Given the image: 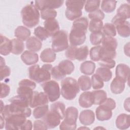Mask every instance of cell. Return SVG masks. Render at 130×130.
Wrapping results in <instances>:
<instances>
[{"mask_svg":"<svg viewBox=\"0 0 130 130\" xmlns=\"http://www.w3.org/2000/svg\"><path fill=\"white\" fill-rule=\"evenodd\" d=\"M95 73L105 82H108L112 77L111 71L109 69L104 67L98 68L96 70Z\"/></svg>","mask_w":130,"mask_h":130,"instance_id":"33","label":"cell"},{"mask_svg":"<svg viewBox=\"0 0 130 130\" xmlns=\"http://www.w3.org/2000/svg\"><path fill=\"white\" fill-rule=\"evenodd\" d=\"M102 43V46L104 49L109 51H116L118 44L115 38L110 36L104 37Z\"/></svg>","mask_w":130,"mask_h":130,"instance_id":"25","label":"cell"},{"mask_svg":"<svg viewBox=\"0 0 130 130\" xmlns=\"http://www.w3.org/2000/svg\"><path fill=\"white\" fill-rule=\"evenodd\" d=\"M12 44L11 40L5 36L1 35L0 53L2 55H8L11 52Z\"/></svg>","mask_w":130,"mask_h":130,"instance_id":"21","label":"cell"},{"mask_svg":"<svg viewBox=\"0 0 130 130\" xmlns=\"http://www.w3.org/2000/svg\"><path fill=\"white\" fill-rule=\"evenodd\" d=\"M86 3L85 1H66V5L67 8H76L82 10L84 5Z\"/></svg>","mask_w":130,"mask_h":130,"instance_id":"47","label":"cell"},{"mask_svg":"<svg viewBox=\"0 0 130 130\" xmlns=\"http://www.w3.org/2000/svg\"><path fill=\"white\" fill-rule=\"evenodd\" d=\"M48 102V98L45 92L34 91L31 100L30 107L34 108L40 106L47 105Z\"/></svg>","mask_w":130,"mask_h":130,"instance_id":"13","label":"cell"},{"mask_svg":"<svg viewBox=\"0 0 130 130\" xmlns=\"http://www.w3.org/2000/svg\"><path fill=\"white\" fill-rule=\"evenodd\" d=\"M95 69V64L92 61L87 60L82 62L80 67L82 73L86 75H91L93 74Z\"/></svg>","mask_w":130,"mask_h":130,"instance_id":"28","label":"cell"},{"mask_svg":"<svg viewBox=\"0 0 130 130\" xmlns=\"http://www.w3.org/2000/svg\"><path fill=\"white\" fill-rule=\"evenodd\" d=\"M21 15L23 24L29 28L36 26L39 22L40 14L35 5L29 4L23 7Z\"/></svg>","mask_w":130,"mask_h":130,"instance_id":"3","label":"cell"},{"mask_svg":"<svg viewBox=\"0 0 130 130\" xmlns=\"http://www.w3.org/2000/svg\"><path fill=\"white\" fill-rule=\"evenodd\" d=\"M45 29L48 32L49 36L52 37L59 31V23L55 18L49 19L44 22Z\"/></svg>","mask_w":130,"mask_h":130,"instance_id":"14","label":"cell"},{"mask_svg":"<svg viewBox=\"0 0 130 130\" xmlns=\"http://www.w3.org/2000/svg\"><path fill=\"white\" fill-rule=\"evenodd\" d=\"M32 128V122L30 120H26L24 123L22 129L23 130H30Z\"/></svg>","mask_w":130,"mask_h":130,"instance_id":"58","label":"cell"},{"mask_svg":"<svg viewBox=\"0 0 130 130\" xmlns=\"http://www.w3.org/2000/svg\"><path fill=\"white\" fill-rule=\"evenodd\" d=\"M78 110L74 107H68L65 111L64 119L60 124L59 129L61 130H73L77 127V120Z\"/></svg>","mask_w":130,"mask_h":130,"instance_id":"6","label":"cell"},{"mask_svg":"<svg viewBox=\"0 0 130 130\" xmlns=\"http://www.w3.org/2000/svg\"><path fill=\"white\" fill-rule=\"evenodd\" d=\"M26 46L28 50L32 52H38L42 47L41 41L35 37H30L26 42Z\"/></svg>","mask_w":130,"mask_h":130,"instance_id":"22","label":"cell"},{"mask_svg":"<svg viewBox=\"0 0 130 130\" xmlns=\"http://www.w3.org/2000/svg\"><path fill=\"white\" fill-rule=\"evenodd\" d=\"M79 105L84 108L91 107L93 104V101L91 91H85L81 93L79 98Z\"/></svg>","mask_w":130,"mask_h":130,"instance_id":"19","label":"cell"},{"mask_svg":"<svg viewBox=\"0 0 130 130\" xmlns=\"http://www.w3.org/2000/svg\"><path fill=\"white\" fill-rule=\"evenodd\" d=\"M111 22L115 26L119 36L123 38H127L129 36L130 24L128 21L116 15L112 18Z\"/></svg>","mask_w":130,"mask_h":130,"instance_id":"9","label":"cell"},{"mask_svg":"<svg viewBox=\"0 0 130 130\" xmlns=\"http://www.w3.org/2000/svg\"><path fill=\"white\" fill-rule=\"evenodd\" d=\"M19 86H25L29 87L33 89H35L36 87V84L32 80H30L27 79H24L21 80L19 82Z\"/></svg>","mask_w":130,"mask_h":130,"instance_id":"56","label":"cell"},{"mask_svg":"<svg viewBox=\"0 0 130 130\" xmlns=\"http://www.w3.org/2000/svg\"><path fill=\"white\" fill-rule=\"evenodd\" d=\"M52 66L51 64H44L41 68L39 64H35L28 68L29 78L38 83H44L51 79V72Z\"/></svg>","mask_w":130,"mask_h":130,"instance_id":"2","label":"cell"},{"mask_svg":"<svg viewBox=\"0 0 130 130\" xmlns=\"http://www.w3.org/2000/svg\"><path fill=\"white\" fill-rule=\"evenodd\" d=\"M96 117L99 121L108 120L111 119L112 116V110L100 105L95 110Z\"/></svg>","mask_w":130,"mask_h":130,"instance_id":"17","label":"cell"},{"mask_svg":"<svg viewBox=\"0 0 130 130\" xmlns=\"http://www.w3.org/2000/svg\"><path fill=\"white\" fill-rule=\"evenodd\" d=\"M129 74V67L126 64L119 63L116 68L115 71L116 77L120 79L124 82L128 81Z\"/></svg>","mask_w":130,"mask_h":130,"instance_id":"15","label":"cell"},{"mask_svg":"<svg viewBox=\"0 0 130 130\" xmlns=\"http://www.w3.org/2000/svg\"><path fill=\"white\" fill-rule=\"evenodd\" d=\"M80 123L84 125H89L95 120V115L93 111L91 110H84L80 112L79 115Z\"/></svg>","mask_w":130,"mask_h":130,"instance_id":"16","label":"cell"},{"mask_svg":"<svg viewBox=\"0 0 130 130\" xmlns=\"http://www.w3.org/2000/svg\"><path fill=\"white\" fill-rule=\"evenodd\" d=\"M1 112L2 111V110H3V109L4 108V106H5L3 101L2 100H1Z\"/></svg>","mask_w":130,"mask_h":130,"instance_id":"63","label":"cell"},{"mask_svg":"<svg viewBox=\"0 0 130 130\" xmlns=\"http://www.w3.org/2000/svg\"><path fill=\"white\" fill-rule=\"evenodd\" d=\"M10 88L9 85L7 84L1 83V99L5 98L10 93Z\"/></svg>","mask_w":130,"mask_h":130,"instance_id":"55","label":"cell"},{"mask_svg":"<svg viewBox=\"0 0 130 130\" xmlns=\"http://www.w3.org/2000/svg\"><path fill=\"white\" fill-rule=\"evenodd\" d=\"M91 85L93 89H100L103 87L104 82L102 79L96 74H93L91 79Z\"/></svg>","mask_w":130,"mask_h":130,"instance_id":"46","label":"cell"},{"mask_svg":"<svg viewBox=\"0 0 130 130\" xmlns=\"http://www.w3.org/2000/svg\"><path fill=\"white\" fill-rule=\"evenodd\" d=\"M111 110H114L116 107L115 101L111 98H107V99L101 104Z\"/></svg>","mask_w":130,"mask_h":130,"instance_id":"54","label":"cell"},{"mask_svg":"<svg viewBox=\"0 0 130 130\" xmlns=\"http://www.w3.org/2000/svg\"><path fill=\"white\" fill-rule=\"evenodd\" d=\"M1 114L5 119L11 115H19L28 117L31 115V110L29 107L10 103L4 106Z\"/></svg>","mask_w":130,"mask_h":130,"instance_id":"5","label":"cell"},{"mask_svg":"<svg viewBox=\"0 0 130 130\" xmlns=\"http://www.w3.org/2000/svg\"><path fill=\"white\" fill-rule=\"evenodd\" d=\"M50 110L56 113L61 119L64 118L65 111H66V106L61 102H56L50 106Z\"/></svg>","mask_w":130,"mask_h":130,"instance_id":"30","label":"cell"},{"mask_svg":"<svg viewBox=\"0 0 130 130\" xmlns=\"http://www.w3.org/2000/svg\"><path fill=\"white\" fill-rule=\"evenodd\" d=\"M64 1L62 0H41L35 1V6L41 11L45 9H57L62 6Z\"/></svg>","mask_w":130,"mask_h":130,"instance_id":"11","label":"cell"},{"mask_svg":"<svg viewBox=\"0 0 130 130\" xmlns=\"http://www.w3.org/2000/svg\"><path fill=\"white\" fill-rule=\"evenodd\" d=\"M58 66L60 70L66 75L71 74L75 69L74 63L71 60L68 59L61 61Z\"/></svg>","mask_w":130,"mask_h":130,"instance_id":"27","label":"cell"},{"mask_svg":"<svg viewBox=\"0 0 130 130\" xmlns=\"http://www.w3.org/2000/svg\"><path fill=\"white\" fill-rule=\"evenodd\" d=\"M60 120L59 116L51 110L49 111L42 118V120L46 124L48 129L53 128L58 126L60 123Z\"/></svg>","mask_w":130,"mask_h":130,"instance_id":"12","label":"cell"},{"mask_svg":"<svg viewBox=\"0 0 130 130\" xmlns=\"http://www.w3.org/2000/svg\"><path fill=\"white\" fill-rule=\"evenodd\" d=\"M49 111L48 105H45L36 107L33 111V116L36 119L43 118Z\"/></svg>","mask_w":130,"mask_h":130,"instance_id":"38","label":"cell"},{"mask_svg":"<svg viewBox=\"0 0 130 130\" xmlns=\"http://www.w3.org/2000/svg\"><path fill=\"white\" fill-rule=\"evenodd\" d=\"M12 49L11 53L15 55L21 54L24 48V45L22 41L18 39H13L11 40Z\"/></svg>","mask_w":130,"mask_h":130,"instance_id":"31","label":"cell"},{"mask_svg":"<svg viewBox=\"0 0 130 130\" xmlns=\"http://www.w3.org/2000/svg\"><path fill=\"white\" fill-rule=\"evenodd\" d=\"M76 46L71 45L67 49L65 55L70 60H75V53L77 49Z\"/></svg>","mask_w":130,"mask_h":130,"instance_id":"52","label":"cell"},{"mask_svg":"<svg viewBox=\"0 0 130 130\" xmlns=\"http://www.w3.org/2000/svg\"><path fill=\"white\" fill-rule=\"evenodd\" d=\"M68 35L66 31L59 30L52 37V49L56 52L67 50L69 47Z\"/></svg>","mask_w":130,"mask_h":130,"instance_id":"7","label":"cell"},{"mask_svg":"<svg viewBox=\"0 0 130 130\" xmlns=\"http://www.w3.org/2000/svg\"><path fill=\"white\" fill-rule=\"evenodd\" d=\"M57 16V12L53 9H45L41 11V17L42 19L47 20L55 18Z\"/></svg>","mask_w":130,"mask_h":130,"instance_id":"48","label":"cell"},{"mask_svg":"<svg viewBox=\"0 0 130 130\" xmlns=\"http://www.w3.org/2000/svg\"><path fill=\"white\" fill-rule=\"evenodd\" d=\"M77 83L79 88L82 91L88 90L91 88V82L90 78L87 76H81L78 78Z\"/></svg>","mask_w":130,"mask_h":130,"instance_id":"34","label":"cell"},{"mask_svg":"<svg viewBox=\"0 0 130 130\" xmlns=\"http://www.w3.org/2000/svg\"><path fill=\"white\" fill-rule=\"evenodd\" d=\"M125 88V82L115 77L110 84V89L112 93L115 94L121 93Z\"/></svg>","mask_w":130,"mask_h":130,"instance_id":"23","label":"cell"},{"mask_svg":"<svg viewBox=\"0 0 130 130\" xmlns=\"http://www.w3.org/2000/svg\"><path fill=\"white\" fill-rule=\"evenodd\" d=\"M26 117L19 115H11L5 119V129H22Z\"/></svg>","mask_w":130,"mask_h":130,"instance_id":"10","label":"cell"},{"mask_svg":"<svg viewBox=\"0 0 130 130\" xmlns=\"http://www.w3.org/2000/svg\"><path fill=\"white\" fill-rule=\"evenodd\" d=\"M129 43H128L127 44H125L124 47V53L125 54L127 55L128 56H129Z\"/></svg>","mask_w":130,"mask_h":130,"instance_id":"61","label":"cell"},{"mask_svg":"<svg viewBox=\"0 0 130 130\" xmlns=\"http://www.w3.org/2000/svg\"><path fill=\"white\" fill-rule=\"evenodd\" d=\"M45 93L51 102L57 101L60 95V89L58 83L54 80H49L41 84Z\"/></svg>","mask_w":130,"mask_h":130,"instance_id":"8","label":"cell"},{"mask_svg":"<svg viewBox=\"0 0 130 130\" xmlns=\"http://www.w3.org/2000/svg\"><path fill=\"white\" fill-rule=\"evenodd\" d=\"M103 27V22L99 19H91L88 24V29L91 32L101 31Z\"/></svg>","mask_w":130,"mask_h":130,"instance_id":"40","label":"cell"},{"mask_svg":"<svg viewBox=\"0 0 130 130\" xmlns=\"http://www.w3.org/2000/svg\"><path fill=\"white\" fill-rule=\"evenodd\" d=\"M100 3L101 1L99 0L87 1L84 6L85 11L89 13L93 12L99 9Z\"/></svg>","mask_w":130,"mask_h":130,"instance_id":"41","label":"cell"},{"mask_svg":"<svg viewBox=\"0 0 130 130\" xmlns=\"http://www.w3.org/2000/svg\"><path fill=\"white\" fill-rule=\"evenodd\" d=\"M79 91L80 88L75 79L67 77L61 81L60 93L64 99L67 100H73L76 97Z\"/></svg>","mask_w":130,"mask_h":130,"instance_id":"4","label":"cell"},{"mask_svg":"<svg viewBox=\"0 0 130 130\" xmlns=\"http://www.w3.org/2000/svg\"><path fill=\"white\" fill-rule=\"evenodd\" d=\"M129 5L127 4H122L117 10L116 15L124 20L129 18Z\"/></svg>","mask_w":130,"mask_h":130,"instance_id":"35","label":"cell"},{"mask_svg":"<svg viewBox=\"0 0 130 130\" xmlns=\"http://www.w3.org/2000/svg\"><path fill=\"white\" fill-rule=\"evenodd\" d=\"M33 90L34 89L28 86H19V87L17 88V93H18V94L22 95L27 98L29 101L30 104L31 100L34 93Z\"/></svg>","mask_w":130,"mask_h":130,"instance_id":"39","label":"cell"},{"mask_svg":"<svg viewBox=\"0 0 130 130\" xmlns=\"http://www.w3.org/2000/svg\"><path fill=\"white\" fill-rule=\"evenodd\" d=\"M5 119L3 117V116L1 115L0 116V128L1 129H2L5 125Z\"/></svg>","mask_w":130,"mask_h":130,"instance_id":"60","label":"cell"},{"mask_svg":"<svg viewBox=\"0 0 130 130\" xmlns=\"http://www.w3.org/2000/svg\"><path fill=\"white\" fill-rule=\"evenodd\" d=\"M129 115L122 113L119 115L115 121L116 127L120 129H126L129 127L130 120Z\"/></svg>","mask_w":130,"mask_h":130,"instance_id":"20","label":"cell"},{"mask_svg":"<svg viewBox=\"0 0 130 130\" xmlns=\"http://www.w3.org/2000/svg\"><path fill=\"white\" fill-rule=\"evenodd\" d=\"M89 54V49L87 46L77 48L75 53V59L79 61L85 60Z\"/></svg>","mask_w":130,"mask_h":130,"instance_id":"36","label":"cell"},{"mask_svg":"<svg viewBox=\"0 0 130 130\" xmlns=\"http://www.w3.org/2000/svg\"><path fill=\"white\" fill-rule=\"evenodd\" d=\"M31 32L30 30L23 26H19L15 30L14 35L17 39L22 41H27L30 37Z\"/></svg>","mask_w":130,"mask_h":130,"instance_id":"24","label":"cell"},{"mask_svg":"<svg viewBox=\"0 0 130 130\" xmlns=\"http://www.w3.org/2000/svg\"><path fill=\"white\" fill-rule=\"evenodd\" d=\"M102 46H96L92 47L89 52L90 59L94 61H99L101 59Z\"/></svg>","mask_w":130,"mask_h":130,"instance_id":"42","label":"cell"},{"mask_svg":"<svg viewBox=\"0 0 130 130\" xmlns=\"http://www.w3.org/2000/svg\"><path fill=\"white\" fill-rule=\"evenodd\" d=\"M100 61L99 64L101 67H104L109 69L113 68L116 64L115 60L111 58H103Z\"/></svg>","mask_w":130,"mask_h":130,"instance_id":"50","label":"cell"},{"mask_svg":"<svg viewBox=\"0 0 130 130\" xmlns=\"http://www.w3.org/2000/svg\"><path fill=\"white\" fill-rule=\"evenodd\" d=\"M105 35L102 31L91 32L90 35V41L92 45H100L104 38Z\"/></svg>","mask_w":130,"mask_h":130,"instance_id":"43","label":"cell"},{"mask_svg":"<svg viewBox=\"0 0 130 130\" xmlns=\"http://www.w3.org/2000/svg\"><path fill=\"white\" fill-rule=\"evenodd\" d=\"M103 33L106 36L114 37L116 35V30L115 26L110 23H106L103 27Z\"/></svg>","mask_w":130,"mask_h":130,"instance_id":"45","label":"cell"},{"mask_svg":"<svg viewBox=\"0 0 130 130\" xmlns=\"http://www.w3.org/2000/svg\"><path fill=\"white\" fill-rule=\"evenodd\" d=\"M41 60L44 62H52L56 59V53L51 48H46L40 54Z\"/></svg>","mask_w":130,"mask_h":130,"instance_id":"26","label":"cell"},{"mask_svg":"<svg viewBox=\"0 0 130 130\" xmlns=\"http://www.w3.org/2000/svg\"><path fill=\"white\" fill-rule=\"evenodd\" d=\"M88 17L91 19H99L102 20L105 17V14L100 10L98 9L96 11L90 13L88 14Z\"/></svg>","mask_w":130,"mask_h":130,"instance_id":"51","label":"cell"},{"mask_svg":"<svg viewBox=\"0 0 130 130\" xmlns=\"http://www.w3.org/2000/svg\"><path fill=\"white\" fill-rule=\"evenodd\" d=\"M51 75L53 79L57 80L63 79L66 76V75L60 70L58 66L52 68L51 72Z\"/></svg>","mask_w":130,"mask_h":130,"instance_id":"49","label":"cell"},{"mask_svg":"<svg viewBox=\"0 0 130 130\" xmlns=\"http://www.w3.org/2000/svg\"><path fill=\"white\" fill-rule=\"evenodd\" d=\"M117 1H102L101 4L102 10L106 13H110L113 12L116 6Z\"/></svg>","mask_w":130,"mask_h":130,"instance_id":"37","label":"cell"},{"mask_svg":"<svg viewBox=\"0 0 130 130\" xmlns=\"http://www.w3.org/2000/svg\"><path fill=\"white\" fill-rule=\"evenodd\" d=\"M34 35L36 38L41 41L46 40L49 37H50L45 28L41 26H39L35 28Z\"/></svg>","mask_w":130,"mask_h":130,"instance_id":"44","label":"cell"},{"mask_svg":"<svg viewBox=\"0 0 130 130\" xmlns=\"http://www.w3.org/2000/svg\"><path fill=\"white\" fill-rule=\"evenodd\" d=\"M65 15L67 18L69 20H75L76 19L80 18L82 15V11L81 10L78 9L67 8Z\"/></svg>","mask_w":130,"mask_h":130,"instance_id":"32","label":"cell"},{"mask_svg":"<svg viewBox=\"0 0 130 130\" xmlns=\"http://www.w3.org/2000/svg\"><path fill=\"white\" fill-rule=\"evenodd\" d=\"M33 129L35 130L36 129H47L48 128L43 120H37L34 121L33 124Z\"/></svg>","mask_w":130,"mask_h":130,"instance_id":"57","label":"cell"},{"mask_svg":"<svg viewBox=\"0 0 130 130\" xmlns=\"http://www.w3.org/2000/svg\"><path fill=\"white\" fill-rule=\"evenodd\" d=\"M88 26V20L86 17L79 18L73 22L69 35L71 45L80 46L85 42Z\"/></svg>","mask_w":130,"mask_h":130,"instance_id":"1","label":"cell"},{"mask_svg":"<svg viewBox=\"0 0 130 130\" xmlns=\"http://www.w3.org/2000/svg\"><path fill=\"white\" fill-rule=\"evenodd\" d=\"M11 74L10 68L6 65L0 66V80L2 81L5 78L9 77Z\"/></svg>","mask_w":130,"mask_h":130,"instance_id":"53","label":"cell"},{"mask_svg":"<svg viewBox=\"0 0 130 130\" xmlns=\"http://www.w3.org/2000/svg\"><path fill=\"white\" fill-rule=\"evenodd\" d=\"M124 108L125 110L129 112V98L126 99L124 103Z\"/></svg>","mask_w":130,"mask_h":130,"instance_id":"59","label":"cell"},{"mask_svg":"<svg viewBox=\"0 0 130 130\" xmlns=\"http://www.w3.org/2000/svg\"><path fill=\"white\" fill-rule=\"evenodd\" d=\"M93 104L100 105L107 98V93L103 90H96L91 91Z\"/></svg>","mask_w":130,"mask_h":130,"instance_id":"29","label":"cell"},{"mask_svg":"<svg viewBox=\"0 0 130 130\" xmlns=\"http://www.w3.org/2000/svg\"><path fill=\"white\" fill-rule=\"evenodd\" d=\"M1 66H3V65H6L5 64V59L1 56Z\"/></svg>","mask_w":130,"mask_h":130,"instance_id":"62","label":"cell"},{"mask_svg":"<svg viewBox=\"0 0 130 130\" xmlns=\"http://www.w3.org/2000/svg\"><path fill=\"white\" fill-rule=\"evenodd\" d=\"M22 61L26 65L36 64L39 60L38 54L29 50L24 51L21 55Z\"/></svg>","mask_w":130,"mask_h":130,"instance_id":"18","label":"cell"}]
</instances>
